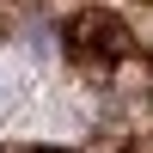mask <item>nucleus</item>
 <instances>
[{
	"mask_svg": "<svg viewBox=\"0 0 153 153\" xmlns=\"http://www.w3.org/2000/svg\"><path fill=\"white\" fill-rule=\"evenodd\" d=\"M80 37L92 49H123V25L117 19H80Z\"/></svg>",
	"mask_w": 153,
	"mask_h": 153,
	"instance_id": "nucleus-1",
	"label": "nucleus"
}]
</instances>
